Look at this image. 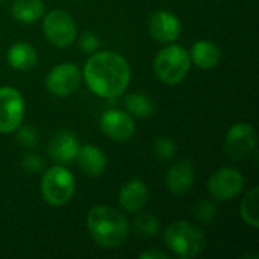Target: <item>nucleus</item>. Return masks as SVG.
Returning <instances> with one entry per match:
<instances>
[{"instance_id": "obj_1", "label": "nucleus", "mask_w": 259, "mask_h": 259, "mask_svg": "<svg viewBox=\"0 0 259 259\" xmlns=\"http://www.w3.org/2000/svg\"><path fill=\"white\" fill-rule=\"evenodd\" d=\"M83 79L96 96L114 99L127 88L131 82V67L120 53L109 50L99 52L87 61Z\"/></svg>"}, {"instance_id": "obj_2", "label": "nucleus", "mask_w": 259, "mask_h": 259, "mask_svg": "<svg viewBox=\"0 0 259 259\" xmlns=\"http://www.w3.org/2000/svg\"><path fill=\"white\" fill-rule=\"evenodd\" d=\"M87 228L91 238L103 249L121 246L129 235V222L126 217L106 205H96L88 211Z\"/></svg>"}, {"instance_id": "obj_3", "label": "nucleus", "mask_w": 259, "mask_h": 259, "mask_svg": "<svg viewBox=\"0 0 259 259\" xmlns=\"http://www.w3.org/2000/svg\"><path fill=\"white\" fill-rule=\"evenodd\" d=\"M164 241L176 256L182 259L199 256L206 244L203 232L187 222L171 223L164 232Z\"/></svg>"}, {"instance_id": "obj_4", "label": "nucleus", "mask_w": 259, "mask_h": 259, "mask_svg": "<svg viewBox=\"0 0 259 259\" xmlns=\"http://www.w3.org/2000/svg\"><path fill=\"white\" fill-rule=\"evenodd\" d=\"M190 53L182 46L171 42L164 47L153 61L155 74L161 82L167 85H175L184 80V77L190 71Z\"/></svg>"}, {"instance_id": "obj_5", "label": "nucleus", "mask_w": 259, "mask_h": 259, "mask_svg": "<svg viewBox=\"0 0 259 259\" xmlns=\"http://www.w3.org/2000/svg\"><path fill=\"white\" fill-rule=\"evenodd\" d=\"M76 181L65 165L56 164L50 167L41 179V194L52 206H62L70 202L74 194Z\"/></svg>"}, {"instance_id": "obj_6", "label": "nucleus", "mask_w": 259, "mask_h": 259, "mask_svg": "<svg viewBox=\"0 0 259 259\" xmlns=\"http://www.w3.org/2000/svg\"><path fill=\"white\" fill-rule=\"evenodd\" d=\"M42 29L49 42L61 49L73 44L77 35V29L73 17L64 9L50 11L44 17Z\"/></svg>"}, {"instance_id": "obj_7", "label": "nucleus", "mask_w": 259, "mask_h": 259, "mask_svg": "<svg viewBox=\"0 0 259 259\" xmlns=\"http://www.w3.org/2000/svg\"><path fill=\"white\" fill-rule=\"evenodd\" d=\"M258 143L256 131L249 123L234 124L225 138V152L234 161H243L250 156Z\"/></svg>"}, {"instance_id": "obj_8", "label": "nucleus", "mask_w": 259, "mask_h": 259, "mask_svg": "<svg viewBox=\"0 0 259 259\" xmlns=\"http://www.w3.org/2000/svg\"><path fill=\"white\" fill-rule=\"evenodd\" d=\"M244 185V178L240 170L234 167H222L211 175L208 181V191L217 200H232L237 197Z\"/></svg>"}, {"instance_id": "obj_9", "label": "nucleus", "mask_w": 259, "mask_h": 259, "mask_svg": "<svg viewBox=\"0 0 259 259\" xmlns=\"http://www.w3.org/2000/svg\"><path fill=\"white\" fill-rule=\"evenodd\" d=\"M24 100L12 87H0V134L14 132L23 121Z\"/></svg>"}, {"instance_id": "obj_10", "label": "nucleus", "mask_w": 259, "mask_h": 259, "mask_svg": "<svg viewBox=\"0 0 259 259\" xmlns=\"http://www.w3.org/2000/svg\"><path fill=\"white\" fill-rule=\"evenodd\" d=\"M80 70L73 62H62L50 70L46 79V87L49 93L58 97L70 96L80 85Z\"/></svg>"}, {"instance_id": "obj_11", "label": "nucleus", "mask_w": 259, "mask_h": 259, "mask_svg": "<svg viewBox=\"0 0 259 259\" xmlns=\"http://www.w3.org/2000/svg\"><path fill=\"white\" fill-rule=\"evenodd\" d=\"M103 134L114 141H126L135 134V123L131 114L120 109H109L100 118Z\"/></svg>"}, {"instance_id": "obj_12", "label": "nucleus", "mask_w": 259, "mask_h": 259, "mask_svg": "<svg viewBox=\"0 0 259 259\" xmlns=\"http://www.w3.org/2000/svg\"><path fill=\"white\" fill-rule=\"evenodd\" d=\"M181 21L170 11H156L149 20V32L152 38L158 42L170 44L181 35Z\"/></svg>"}, {"instance_id": "obj_13", "label": "nucleus", "mask_w": 259, "mask_h": 259, "mask_svg": "<svg viewBox=\"0 0 259 259\" xmlns=\"http://www.w3.org/2000/svg\"><path fill=\"white\" fill-rule=\"evenodd\" d=\"M79 149H80L79 140L73 132L59 131L50 140L49 147H47V153L56 164L67 165V164H71L76 159Z\"/></svg>"}, {"instance_id": "obj_14", "label": "nucleus", "mask_w": 259, "mask_h": 259, "mask_svg": "<svg viewBox=\"0 0 259 259\" xmlns=\"http://www.w3.org/2000/svg\"><path fill=\"white\" fill-rule=\"evenodd\" d=\"M118 202L121 208L127 212L141 211L149 202V188L140 179H132L126 182L118 194Z\"/></svg>"}, {"instance_id": "obj_15", "label": "nucleus", "mask_w": 259, "mask_h": 259, "mask_svg": "<svg viewBox=\"0 0 259 259\" xmlns=\"http://www.w3.org/2000/svg\"><path fill=\"white\" fill-rule=\"evenodd\" d=\"M194 179H196L194 165L190 161H181L168 170L165 176V184L173 194L182 196L191 190Z\"/></svg>"}, {"instance_id": "obj_16", "label": "nucleus", "mask_w": 259, "mask_h": 259, "mask_svg": "<svg viewBox=\"0 0 259 259\" xmlns=\"http://www.w3.org/2000/svg\"><path fill=\"white\" fill-rule=\"evenodd\" d=\"M190 59L203 70H211L219 65L222 61V50L220 47L208 39H200L193 44L190 52Z\"/></svg>"}, {"instance_id": "obj_17", "label": "nucleus", "mask_w": 259, "mask_h": 259, "mask_svg": "<svg viewBox=\"0 0 259 259\" xmlns=\"http://www.w3.org/2000/svg\"><path fill=\"white\" fill-rule=\"evenodd\" d=\"M77 164L83 173L88 176H100L106 168V156L105 153L93 144L82 146L77 152Z\"/></svg>"}, {"instance_id": "obj_18", "label": "nucleus", "mask_w": 259, "mask_h": 259, "mask_svg": "<svg viewBox=\"0 0 259 259\" xmlns=\"http://www.w3.org/2000/svg\"><path fill=\"white\" fill-rule=\"evenodd\" d=\"M38 61L36 50L29 42H15L8 50V62L15 70H30Z\"/></svg>"}, {"instance_id": "obj_19", "label": "nucleus", "mask_w": 259, "mask_h": 259, "mask_svg": "<svg viewBox=\"0 0 259 259\" xmlns=\"http://www.w3.org/2000/svg\"><path fill=\"white\" fill-rule=\"evenodd\" d=\"M11 14L17 21L33 23L44 14L42 0H15L11 6Z\"/></svg>"}, {"instance_id": "obj_20", "label": "nucleus", "mask_w": 259, "mask_h": 259, "mask_svg": "<svg viewBox=\"0 0 259 259\" xmlns=\"http://www.w3.org/2000/svg\"><path fill=\"white\" fill-rule=\"evenodd\" d=\"M241 211V217H243V220L249 225V226H252V228H255V229H258L259 228V188L258 187H255V188H252L246 196H244V199H243V202H241V208H240Z\"/></svg>"}, {"instance_id": "obj_21", "label": "nucleus", "mask_w": 259, "mask_h": 259, "mask_svg": "<svg viewBox=\"0 0 259 259\" xmlns=\"http://www.w3.org/2000/svg\"><path fill=\"white\" fill-rule=\"evenodd\" d=\"M124 103H126L127 112L132 114L134 117L146 118L153 114V102L144 94H140V93L129 94Z\"/></svg>"}, {"instance_id": "obj_22", "label": "nucleus", "mask_w": 259, "mask_h": 259, "mask_svg": "<svg viewBox=\"0 0 259 259\" xmlns=\"http://www.w3.org/2000/svg\"><path fill=\"white\" fill-rule=\"evenodd\" d=\"M134 231L143 238L155 237L159 232V220L153 214H140L134 220Z\"/></svg>"}, {"instance_id": "obj_23", "label": "nucleus", "mask_w": 259, "mask_h": 259, "mask_svg": "<svg viewBox=\"0 0 259 259\" xmlns=\"http://www.w3.org/2000/svg\"><path fill=\"white\" fill-rule=\"evenodd\" d=\"M178 146L176 143L168 137H159L153 143V153L161 161H168L176 155Z\"/></svg>"}, {"instance_id": "obj_24", "label": "nucleus", "mask_w": 259, "mask_h": 259, "mask_svg": "<svg viewBox=\"0 0 259 259\" xmlns=\"http://www.w3.org/2000/svg\"><path fill=\"white\" fill-rule=\"evenodd\" d=\"M17 141L24 147H35L38 144V134L32 126H18L17 129Z\"/></svg>"}, {"instance_id": "obj_25", "label": "nucleus", "mask_w": 259, "mask_h": 259, "mask_svg": "<svg viewBox=\"0 0 259 259\" xmlns=\"http://www.w3.org/2000/svg\"><path fill=\"white\" fill-rule=\"evenodd\" d=\"M215 215H217V208L211 202H202L196 208V219L203 222V223L212 222L215 219Z\"/></svg>"}, {"instance_id": "obj_26", "label": "nucleus", "mask_w": 259, "mask_h": 259, "mask_svg": "<svg viewBox=\"0 0 259 259\" xmlns=\"http://www.w3.org/2000/svg\"><path fill=\"white\" fill-rule=\"evenodd\" d=\"M23 168L29 173H38L44 168V161L41 156L33 155V153H27L23 158Z\"/></svg>"}, {"instance_id": "obj_27", "label": "nucleus", "mask_w": 259, "mask_h": 259, "mask_svg": "<svg viewBox=\"0 0 259 259\" xmlns=\"http://www.w3.org/2000/svg\"><path fill=\"white\" fill-rule=\"evenodd\" d=\"M79 46H80V49H82L83 52H87V53H93V52H96V50H97V47H99V38H97L94 33L87 32V33H83V35L80 36V39H79Z\"/></svg>"}, {"instance_id": "obj_28", "label": "nucleus", "mask_w": 259, "mask_h": 259, "mask_svg": "<svg viewBox=\"0 0 259 259\" xmlns=\"http://www.w3.org/2000/svg\"><path fill=\"white\" fill-rule=\"evenodd\" d=\"M140 259H170V255L162 250H146L140 255Z\"/></svg>"}]
</instances>
